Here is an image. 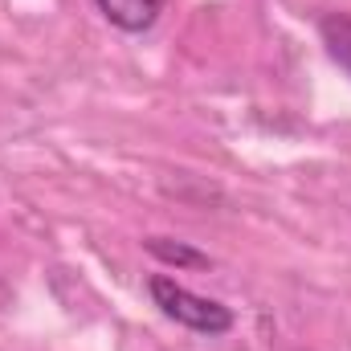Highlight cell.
<instances>
[{
  "label": "cell",
  "mask_w": 351,
  "mask_h": 351,
  "mask_svg": "<svg viewBox=\"0 0 351 351\" xmlns=\"http://www.w3.org/2000/svg\"><path fill=\"white\" fill-rule=\"evenodd\" d=\"M147 254L152 258H160L164 265H176V269H208V254H200V250H192V245H184V241H172V237H152L147 241Z\"/></svg>",
  "instance_id": "277c9868"
},
{
  "label": "cell",
  "mask_w": 351,
  "mask_h": 351,
  "mask_svg": "<svg viewBox=\"0 0 351 351\" xmlns=\"http://www.w3.org/2000/svg\"><path fill=\"white\" fill-rule=\"evenodd\" d=\"M147 294H152V302H156L172 323L188 327V331H196V335L217 339V335H229V331H233V311H229L225 302L188 290L184 282H176L172 274H152Z\"/></svg>",
  "instance_id": "6da1fadb"
},
{
  "label": "cell",
  "mask_w": 351,
  "mask_h": 351,
  "mask_svg": "<svg viewBox=\"0 0 351 351\" xmlns=\"http://www.w3.org/2000/svg\"><path fill=\"white\" fill-rule=\"evenodd\" d=\"M94 4L119 33H131V37L147 33L164 12V0H94Z\"/></svg>",
  "instance_id": "7a4b0ae2"
},
{
  "label": "cell",
  "mask_w": 351,
  "mask_h": 351,
  "mask_svg": "<svg viewBox=\"0 0 351 351\" xmlns=\"http://www.w3.org/2000/svg\"><path fill=\"white\" fill-rule=\"evenodd\" d=\"M319 37L331 53V62H339L351 74V12H327L319 21Z\"/></svg>",
  "instance_id": "3957f363"
}]
</instances>
